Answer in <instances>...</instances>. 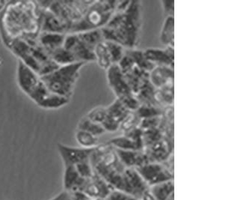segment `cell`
<instances>
[{"label":"cell","mask_w":249,"mask_h":200,"mask_svg":"<svg viewBox=\"0 0 249 200\" xmlns=\"http://www.w3.org/2000/svg\"><path fill=\"white\" fill-rule=\"evenodd\" d=\"M0 33L12 39H37L40 10L36 2H8L0 15Z\"/></svg>","instance_id":"cell-1"},{"label":"cell","mask_w":249,"mask_h":200,"mask_svg":"<svg viewBox=\"0 0 249 200\" xmlns=\"http://www.w3.org/2000/svg\"><path fill=\"white\" fill-rule=\"evenodd\" d=\"M142 2L130 0L124 12H115L107 26L101 30L104 41H112L125 49H136L142 25Z\"/></svg>","instance_id":"cell-2"},{"label":"cell","mask_w":249,"mask_h":200,"mask_svg":"<svg viewBox=\"0 0 249 200\" xmlns=\"http://www.w3.org/2000/svg\"><path fill=\"white\" fill-rule=\"evenodd\" d=\"M4 44L14 55L29 69L36 72L40 77L51 73L58 68L51 56L43 49L37 39L9 38L1 36Z\"/></svg>","instance_id":"cell-3"},{"label":"cell","mask_w":249,"mask_h":200,"mask_svg":"<svg viewBox=\"0 0 249 200\" xmlns=\"http://www.w3.org/2000/svg\"><path fill=\"white\" fill-rule=\"evenodd\" d=\"M17 79L20 90L39 108L47 109H59L69 103V99L51 92L40 76L19 61Z\"/></svg>","instance_id":"cell-4"},{"label":"cell","mask_w":249,"mask_h":200,"mask_svg":"<svg viewBox=\"0 0 249 200\" xmlns=\"http://www.w3.org/2000/svg\"><path fill=\"white\" fill-rule=\"evenodd\" d=\"M85 65L84 62H76L58 66L51 73L40 77L51 92L70 100L79 79L80 71Z\"/></svg>","instance_id":"cell-5"},{"label":"cell","mask_w":249,"mask_h":200,"mask_svg":"<svg viewBox=\"0 0 249 200\" xmlns=\"http://www.w3.org/2000/svg\"><path fill=\"white\" fill-rule=\"evenodd\" d=\"M118 0H93L83 18L70 28L68 34L100 30L111 20Z\"/></svg>","instance_id":"cell-6"},{"label":"cell","mask_w":249,"mask_h":200,"mask_svg":"<svg viewBox=\"0 0 249 200\" xmlns=\"http://www.w3.org/2000/svg\"><path fill=\"white\" fill-rule=\"evenodd\" d=\"M104 41L101 30L71 33L65 36L63 47L74 57L76 62H95L94 50Z\"/></svg>","instance_id":"cell-7"},{"label":"cell","mask_w":249,"mask_h":200,"mask_svg":"<svg viewBox=\"0 0 249 200\" xmlns=\"http://www.w3.org/2000/svg\"><path fill=\"white\" fill-rule=\"evenodd\" d=\"M36 2L40 9H47L62 20L68 26L69 33L71 26L83 18L92 3L93 0L37 1Z\"/></svg>","instance_id":"cell-8"},{"label":"cell","mask_w":249,"mask_h":200,"mask_svg":"<svg viewBox=\"0 0 249 200\" xmlns=\"http://www.w3.org/2000/svg\"><path fill=\"white\" fill-rule=\"evenodd\" d=\"M107 77L108 87L116 97L115 99L122 102L129 111H136L140 104L118 65H112L107 71Z\"/></svg>","instance_id":"cell-9"},{"label":"cell","mask_w":249,"mask_h":200,"mask_svg":"<svg viewBox=\"0 0 249 200\" xmlns=\"http://www.w3.org/2000/svg\"><path fill=\"white\" fill-rule=\"evenodd\" d=\"M136 169L148 187L166 181L174 180V171L168 169L163 163L149 162Z\"/></svg>","instance_id":"cell-10"},{"label":"cell","mask_w":249,"mask_h":200,"mask_svg":"<svg viewBox=\"0 0 249 200\" xmlns=\"http://www.w3.org/2000/svg\"><path fill=\"white\" fill-rule=\"evenodd\" d=\"M174 138L165 137L160 141L144 147V153L148 158L149 162L164 163L173 156Z\"/></svg>","instance_id":"cell-11"},{"label":"cell","mask_w":249,"mask_h":200,"mask_svg":"<svg viewBox=\"0 0 249 200\" xmlns=\"http://www.w3.org/2000/svg\"><path fill=\"white\" fill-rule=\"evenodd\" d=\"M107 114L105 120L101 126L106 131L115 132L119 130L121 125L124 122L126 116L129 115V109H126L122 102L118 99L107 107Z\"/></svg>","instance_id":"cell-12"},{"label":"cell","mask_w":249,"mask_h":200,"mask_svg":"<svg viewBox=\"0 0 249 200\" xmlns=\"http://www.w3.org/2000/svg\"><path fill=\"white\" fill-rule=\"evenodd\" d=\"M94 149L95 148H76L63 144H58V153L63 161L64 166H76L78 164L89 161Z\"/></svg>","instance_id":"cell-13"},{"label":"cell","mask_w":249,"mask_h":200,"mask_svg":"<svg viewBox=\"0 0 249 200\" xmlns=\"http://www.w3.org/2000/svg\"><path fill=\"white\" fill-rule=\"evenodd\" d=\"M148 187L136 169L126 168L123 175L122 191L139 199Z\"/></svg>","instance_id":"cell-14"},{"label":"cell","mask_w":249,"mask_h":200,"mask_svg":"<svg viewBox=\"0 0 249 200\" xmlns=\"http://www.w3.org/2000/svg\"><path fill=\"white\" fill-rule=\"evenodd\" d=\"M144 55L149 62L155 66L170 67L175 69V50L174 47L148 48L144 51Z\"/></svg>","instance_id":"cell-15"},{"label":"cell","mask_w":249,"mask_h":200,"mask_svg":"<svg viewBox=\"0 0 249 200\" xmlns=\"http://www.w3.org/2000/svg\"><path fill=\"white\" fill-rule=\"evenodd\" d=\"M39 10H40V33L68 34V26L52 12L47 9L39 8Z\"/></svg>","instance_id":"cell-16"},{"label":"cell","mask_w":249,"mask_h":200,"mask_svg":"<svg viewBox=\"0 0 249 200\" xmlns=\"http://www.w3.org/2000/svg\"><path fill=\"white\" fill-rule=\"evenodd\" d=\"M149 80L157 90L173 86L175 69L166 66H155L149 73Z\"/></svg>","instance_id":"cell-17"},{"label":"cell","mask_w":249,"mask_h":200,"mask_svg":"<svg viewBox=\"0 0 249 200\" xmlns=\"http://www.w3.org/2000/svg\"><path fill=\"white\" fill-rule=\"evenodd\" d=\"M115 150L122 164L126 168L136 169L149 163L148 158L144 153V150L132 151V150H120L116 148H115Z\"/></svg>","instance_id":"cell-18"},{"label":"cell","mask_w":249,"mask_h":200,"mask_svg":"<svg viewBox=\"0 0 249 200\" xmlns=\"http://www.w3.org/2000/svg\"><path fill=\"white\" fill-rule=\"evenodd\" d=\"M88 179L79 176L74 166H65L63 176L64 190L68 193L81 191Z\"/></svg>","instance_id":"cell-19"},{"label":"cell","mask_w":249,"mask_h":200,"mask_svg":"<svg viewBox=\"0 0 249 200\" xmlns=\"http://www.w3.org/2000/svg\"><path fill=\"white\" fill-rule=\"evenodd\" d=\"M65 36V34L58 33H40L37 42L49 55L53 51L63 47Z\"/></svg>","instance_id":"cell-20"},{"label":"cell","mask_w":249,"mask_h":200,"mask_svg":"<svg viewBox=\"0 0 249 200\" xmlns=\"http://www.w3.org/2000/svg\"><path fill=\"white\" fill-rule=\"evenodd\" d=\"M156 92H157V89L151 84V82L148 80L143 84L142 87L138 91L137 94H136V98L140 105H147V106L162 108L157 102Z\"/></svg>","instance_id":"cell-21"},{"label":"cell","mask_w":249,"mask_h":200,"mask_svg":"<svg viewBox=\"0 0 249 200\" xmlns=\"http://www.w3.org/2000/svg\"><path fill=\"white\" fill-rule=\"evenodd\" d=\"M124 77L132 91L136 95L143 84L149 80V73L135 66L130 72L124 74Z\"/></svg>","instance_id":"cell-22"},{"label":"cell","mask_w":249,"mask_h":200,"mask_svg":"<svg viewBox=\"0 0 249 200\" xmlns=\"http://www.w3.org/2000/svg\"><path fill=\"white\" fill-rule=\"evenodd\" d=\"M151 190L156 200H172L174 198L175 183L174 180L166 181L150 186Z\"/></svg>","instance_id":"cell-23"},{"label":"cell","mask_w":249,"mask_h":200,"mask_svg":"<svg viewBox=\"0 0 249 200\" xmlns=\"http://www.w3.org/2000/svg\"><path fill=\"white\" fill-rule=\"evenodd\" d=\"M160 41L165 47L175 46V17L165 18L160 34Z\"/></svg>","instance_id":"cell-24"},{"label":"cell","mask_w":249,"mask_h":200,"mask_svg":"<svg viewBox=\"0 0 249 200\" xmlns=\"http://www.w3.org/2000/svg\"><path fill=\"white\" fill-rule=\"evenodd\" d=\"M125 53L131 57L136 66L142 70L150 73L154 69L155 65L147 60L144 51L136 48V49H125Z\"/></svg>","instance_id":"cell-25"},{"label":"cell","mask_w":249,"mask_h":200,"mask_svg":"<svg viewBox=\"0 0 249 200\" xmlns=\"http://www.w3.org/2000/svg\"><path fill=\"white\" fill-rule=\"evenodd\" d=\"M95 62L103 70L107 71L112 65L110 55L108 54L105 42L102 41L96 47L94 50Z\"/></svg>","instance_id":"cell-26"},{"label":"cell","mask_w":249,"mask_h":200,"mask_svg":"<svg viewBox=\"0 0 249 200\" xmlns=\"http://www.w3.org/2000/svg\"><path fill=\"white\" fill-rule=\"evenodd\" d=\"M174 85L169 87L157 90L156 97L157 102L162 108L173 107L174 100H175V94H174Z\"/></svg>","instance_id":"cell-27"},{"label":"cell","mask_w":249,"mask_h":200,"mask_svg":"<svg viewBox=\"0 0 249 200\" xmlns=\"http://www.w3.org/2000/svg\"><path fill=\"white\" fill-rule=\"evenodd\" d=\"M107 144L112 145L114 148H116V149L132 150V151L143 150L133 140L126 137V136L124 135V134L119 136V137L112 138V140L107 142Z\"/></svg>","instance_id":"cell-28"},{"label":"cell","mask_w":249,"mask_h":200,"mask_svg":"<svg viewBox=\"0 0 249 200\" xmlns=\"http://www.w3.org/2000/svg\"><path fill=\"white\" fill-rule=\"evenodd\" d=\"M75 139L81 148H94L99 145L98 137L83 130L77 129L75 133Z\"/></svg>","instance_id":"cell-29"},{"label":"cell","mask_w":249,"mask_h":200,"mask_svg":"<svg viewBox=\"0 0 249 200\" xmlns=\"http://www.w3.org/2000/svg\"><path fill=\"white\" fill-rule=\"evenodd\" d=\"M77 129L91 133V134L97 137L99 136L103 135L107 132L101 125L92 122V121L88 119L86 116L79 121V123H78Z\"/></svg>","instance_id":"cell-30"},{"label":"cell","mask_w":249,"mask_h":200,"mask_svg":"<svg viewBox=\"0 0 249 200\" xmlns=\"http://www.w3.org/2000/svg\"><path fill=\"white\" fill-rule=\"evenodd\" d=\"M110 55L112 65H118L125 54V48L118 43L104 41Z\"/></svg>","instance_id":"cell-31"},{"label":"cell","mask_w":249,"mask_h":200,"mask_svg":"<svg viewBox=\"0 0 249 200\" xmlns=\"http://www.w3.org/2000/svg\"><path fill=\"white\" fill-rule=\"evenodd\" d=\"M164 109L162 108L147 105H140L135 112L140 119H150V118L159 117L163 115Z\"/></svg>","instance_id":"cell-32"},{"label":"cell","mask_w":249,"mask_h":200,"mask_svg":"<svg viewBox=\"0 0 249 200\" xmlns=\"http://www.w3.org/2000/svg\"><path fill=\"white\" fill-rule=\"evenodd\" d=\"M141 121V119L138 116L135 111L130 112L126 116V119L122 122L119 130H122V133H126V132L129 131L136 127H139Z\"/></svg>","instance_id":"cell-33"},{"label":"cell","mask_w":249,"mask_h":200,"mask_svg":"<svg viewBox=\"0 0 249 200\" xmlns=\"http://www.w3.org/2000/svg\"><path fill=\"white\" fill-rule=\"evenodd\" d=\"M107 107L99 106L93 108L86 115V117L99 125H102L107 117Z\"/></svg>","instance_id":"cell-34"},{"label":"cell","mask_w":249,"mask_h":200,"mask_svg":"<svg viewBox=\"0 0 249 200\" xmlns=\"http://www.w3.org/2000/svg\"><path fill=\"white\" fill-rule=\"evenodd\" d=\"M74 166L79 176H81L83 179H91L94 176V170H93L90 160L78 164Z\"/></svg>","instance_id":"cell-35"},{"label":"cell","mask_w":249,"mask_h":200,"mask_svg":"<svg viewBox=\"0 0 249 200\" xmlns=\"http://www.w3.org/2000/svg\"><path fill=\"white\" fill-rule=\"evenodd\" d=\"M117 65H118V68H119V69H120L121 72H122L124 75L130 72L136 66L133 59L128 54H126V53H125L123 58L121 59L120 62H118Z\"/></svg>","instance_id":"cell-36"},{"label":"cell","mask_w":249,"mask_h":200,"mask_svg":"<svg viewBox=\"0 0 249 200\" xmlns=\"http://www.w3.org/2000/svg\"><path fill=\"white\" fill-rule=\"evenodd\" d=\"M136 199L133 196L126 194L124 191L118 190V189H112L109 194L106 197L105 200H136Z\"/></svg>","instance_id":"cell-37"},{"label":"cell","mask_w":249,"mask_h":200,"mask_svg":"<svg viewBox=\"0 0 249 200\" xmlns=\"http://www.w3.org/2000/svg\"><path fill=\"white\" fill-rule=\"evenodd\" d=\"M162 116L159 117L150 118V119H142L139 127L142 130H147L149 129L155 128L160 126L162 122Z\"/></svg>","instance_id":"cell-38"},{"label":"cell","mask_w":249,"mask_h":200,"mask_svg":"<svg viewBox=\"0 0 249 200\" xmlns=\"http://www.w3.org/2000/svg\"><path fill=\"white\" fill-rule=\"evenodd\" d=\"M164 17H175V2L169 0L160 1Z\"/></svg>","instance_id":"cell-39"},{"label":"cell","mask_w":249,"mask_h":200,"mask_svg":"<svg viewBox=\"0 0 249 200\" xmlns=\"http://www.w3.org/2000/svg\"><path fill=\"white\" fill-rule=\"evenodd\" d=\"M71 194L72 200H105L103 199H93L85 194L81 191H75L73 193H69Z\"/></svg>","instance_id":"cell-40"},{"label":"cell","mask_w":249,"mask_h":200,"mask_svg":"<svg viewBox=\"0 0 249 200\" xmlns=\"http://www.w3.org/2000/svg\"><path fill=\"white\" fill-rule=\"evenodd\" d=\"M50 200H72L71 194L64 190L63 192L59 193L58 195Z\"/></svg>","instance_id":"cell-41"},{"label":"cell","mask_w":249,"mask_h":200,"mask_svg":"<svg viewBox=\"0 0 249 200\" xmlns=\"http://www.w3.org/2000/svg\"><path fill=\"white\" fill-rule=\"evenodd\" d=\"M140 200H156L155 197L153 195L152 193L151 192V190H149L148 188L147 190H144L143 194H142L141 197L139 198Z\"/></svg>","instance_id":"cell-42"},{"label":"cell","mask_w":249,"mask_h":200,"mask_svg":"<svg viewBox=\"0 0 249 200\" xmlns=\"http://www.w3.org/2000/svg\"><path fill=\"white\" fill-rule=\"evenodd\" d=\"M7 3H8V2H6V1H0V12H2L4 10Z\"/></svg>","instance_id":"cell-43"},{"label":"cell","mask_w":249,"mask_h":200,"mask_svg":"<svg viewBox=\"0 0 249 200\" xmlns=\"http://www.w3.org/2000/svg\"><path fill=\"white\" fill-rule=\"evenodd\" d=\"M136 200H139V199H136Z\"/></svg>","instance_id":"cell-44"},{"label":"cell","mask_w":249,"mask_h":200,"mask_svg":"<svg viewBox=\"0 0 249 200\" xmlns=\"http://www.w3.org/2000/svg\"><path fill=\"white\" fill-rule=\"evenodd\" d=\"M0 63H1V59H0Z\"/></svg>","instance_id":"cell-45"}]
</instances>
